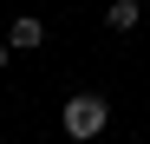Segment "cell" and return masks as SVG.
Listing matches in <instances>:
<instances>
[{
  "label": "cell",
  "instance_id": "1",
  "mask_svg": "<svg viewBox=\"0 0 150 144\" xmlns=\"http://www.w3.org/2000/svg\"><path fill=\"white\" fill-rule=\"evenodd\" d=\"M59 125H65V138H72V144H91V138H105V125H111V105H105V92H72V98H65V111H59Z\"/></svg>",
  "mask_w": 150,
  "mask_h": 144
},
{
  "label": "cell",
  "instance_id": "2",
  "mask_svg": "<svg viewBox=\"0 0 150 144\" xmlns=\"http://www.w3.org/2000/svg\"><path fill=\"white\" fill-rule=\"evenodd\" d=\"M105 26L111 33H137L144 26V0H111V7H105Z\"/></svg>",
  "mask_w": 150,
  "mask_h": 144
},
{
  "label": "cell",
  "instance_id": "3",
  "mask_svg": "<svg viewBox=\"0 0 150 144\" xmlns=\"http://www.w3.org/2000/svg\"><path fill=\"white\" fill-rule=\"evenodd\" d=\"M7 46H20V53H33V46H46V20H33V13H20L13 26H7Z\"/></svg>",
  "mask_w": 150,
  "mask_h": 144
},
{
  "label": "cell",
  "instance_id": "4",
  "mask_svg": "<svg viewBox=\"0 0 150 144\" xmlns=\"http://www.w3.org/2000/svg\"><path fill=\"white\" fill-rule=\"evenodd\" d=\"M0 72H7V46H0Z\"/></svg>",
  "mask_w": 150,
  "mask_h": 144
},
{
  "label": "cell",
  "instance_id": "5",
  "mask_svg": "<svg viewBox=\"0 0 150 144\" xmlns=\"http://www.w3.org/2000/svg\"><path fill=\"white\" fill-rule=\"evenodd\" d=\"M144 7H150V0H144Z\"/></svg>",
  "mask_w": 150,
  "mask_h": 144
}]
</instances>
